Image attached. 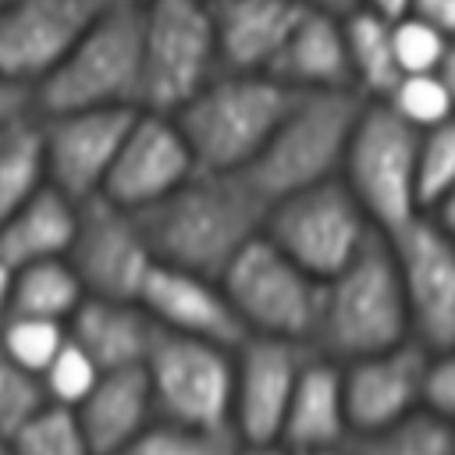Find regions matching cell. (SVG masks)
<instances>
[{"label":"cell","mask_w":455,"mask_h":455,"mask_svg":"<svg viewBox=\"0 0 455 455\" xmlns=\"http://www.w3.org/2000/svg\"><path fill=\"white\" fill-rule=\"evenodd\" d=\"M267 203L242 174L196 171L160 203L139 210L156 263L220 277L235 252L263 231Z\"/></svg>","instance_id":"1"},{"label":"cell","mask_w":455,"mask_h":455,"mask_svg":"<svg viewBox=\"0 0 455 455\" xmlns=\"http://www.w3.org/2000/svg\"><path fill=\"white\" fill-rule=\"evenodd\" d=\"M398 341H409V316L391 245L377 231L338 274L320 281L309 348L334 363H348Z\"/></svg>","instance_id":"2"},{"label":"cell","mask_w":455,"mask_h":455,"mask_svg":"<svg viewBox=\"0 0 455 455\" xmlns=\"http://www.w3.org/2000/svg\"><path fill=\"white\" fill-rule=\"evenodd\" d=\"M299 92L263 71H217L171 117L178 121L196 171L242 174Z\"/></svg>","instance_id":"3"},{"label":"cell","mask_w":455,"mask_h":455,"mask_svg":"<svg viewBox=\"0 0 455 455\" xmlns=\"http://www.w3.org/2000/svg\"><path fill=\"white\" fill-rule=\"evenodd\" d=\"M142 50H139V4L103 7L89 18L82 36L60 64L32 89L36 114L139 107Z\"/></svg>","instance_id":"4"},{"label":"cell","mask_w":455,"mask_h":455,"mask_svg":"<svg viewBox=\"0 0 455 455\" xmlns=\"http://www.w3.org/2000/svg\"><path fill=\"white\" fill-rule=\"evenodd\" d=\"M359 107L363 96L352 89L299 92L267 146L259 149V156L242 171V178L256 188L267 206L288 192L338 178Z\"/></svg>","instance_id":"5"},{"label":"cell","mask_w":455,"mask_h":455,"mask_svg":"<svg viewBox=\"0 0 455 455\" xmlns=\"http://www.w3.org/2000/svg\"><path fill=\"white\" fill-rule=\"evenodd\" d=\"M416 146L419 132L380 100H363L345 142L338 178L355 196L380 235H395L416 210Z\"/></svg>","instance_id":"6"},{"label":"cell","mask_w":455,"mask_h":455,"mask_svg":"<svg viewBox=\"0 0 455 455\" xmlns=\"http://www.w3.org/2000/svg\"><path fill=\"white\" fill-rule=\"evenodd\" d=\"M142 85L139 107L174 114L217 71V39L206 0H146L139 4Z\"/></svg>","instance_id":"7"},{"label":"cell","mask_w":455,"mask_h":455,"mask_svg":"<svg viewBox=\"0 0 455 455\" xmlns=\"http://www.w3.org/2000/svg\"><path fill=\"white\" fill-rule=\"evenodd\" d=\"M263 235L313 281L338 274L377 235L341 178H327L274 199L263 213Z\"/></svg>","instance_id":"8"},{"label":"cell","mask_w":455,"mask_h":455,"mask_svg":"<svg viewBox=\"0 0 455 455\" xmlns=\"http://www.w3.org/2000/svg\"><path fill=\"white\" fill-rule=\"evenodd\" d=\"M142 373L156 419L188 427H231L235 348L156 327L142 359Z\"/></svg>","instance_id":"9"},{"label":"cell","mask_w":455,"mask_h":455,"mask_svg":"<svg viewBox=\"0 0 455 455\" xmlns=\"http://www.w3.org/2000/svg\"><path fill=\"white\" fill-rule=\"evenodd\" d=\"M217 281L245 334H270L309 345L320 281L295 267L263 231L235 252Z\"/></svg>","instance_id":"10"},{"label":"cell","mask_w":455,"mask_h":455,"mask_svg":"<svg viewBox=\"0 0 455 455\" xmlns=\"http://www.w3.org/2000/svg\"><path fill=\"white\" fill-rule=\"evenodd\" d=\"M391 245L409 338L427 352H451L455 345V231L441 228L430 213H416Z\"/></svg>","instance_id":"11"},{"label":"cell","mask_w":455,"mask_h":455,"mask_svg":"<svg viewBox=\"0 0 455 455\" xmlns=\"http://www.w3.org/2000/svg\"><path fill=\"white\" fill-rule=\"evenodd\" d=\"M64 259L78 274L85 295L135 299L146 270L153 267V249L142 235L139 213L92 196L78 203V220Z\"/></svg>","instance_id":"12"},{"label":"cell","mask_w":455,"mask_h":455,"mask_svg":"<svg viewBox=\"0 0 455 455\" xmlns=\"http://www.w3.org/2000/svg\"><path fill=\"white\" fill-rule=\"evenodd\" d=\"M192 174H196V160L178 121L171 114L139 107L124 128V139L114 153L100 196L139 213L160 203Z\"/></svg>","instance_id":"13"},{"label":"cell","mask_w":455,"mask_h":455,"mask_svg":"<svg viewBox=\"0 0 455 455\" xmlns=\"http://www.w3.org/2000/svg\"><path fill=\"white\" fill-rule=\"evenodd\" d=\"M306 341L245 334L235 345V377H231V430L242 448L274 444L291 387L299 380L302 363L309 359Z\"/></svg>","instance_id":"14"},{"label":"cell","mask_w":455,"mask_h":455,"mask_svg":"<svg viewBox=\"0 0 455 455\" xmlns=\"http://www.w3.org/2000/svg\"><path fill=\"white\" fill-rule=\"evenodd\" d=\"M135 110L107 107V110L39 114L46 181L75 203L100 196L103 178L114 164V153H117Z\"/></svg>","instance_id":"15"},{"label":"cell","mask_w":455,"mask_h":455,"mask_svg":"<svg viewBox=\"0 0 455 455\" xmlns=\"http://www.w3.org/2000/svg\"><path fill=\"white\" fill-rule=\"evenodd\" d=\"M92 14L85 0H0V78L32 92Z\"/></svg>","instance_id":"16"},{"label":"cell","mask_w":455,"mask_h":455,"mask_svg":"<svg viewBox=\"0 0 455 455\" xmlns=\"http://www.w3.org/2000/svg\"><path fill=\"white\" fill-rule=\"evenodd\" d=\"M135 302L153 320V327L171 334L213 341L224 348H235L245 338V327L231 309L220 281L196 270H181L153 259V267L139 284Z\"/></svg>","instance_id":"17"},{"label":"cell","mask_w":455,"mask_h":455,"mask_svg":"<svg viewBox=\"0 0 455 455\" xmlns=\"http://www.w3.org/2000/svg\"><path fill=\"white\" fill-rule=\"evenodd\" d=\"M427 348L398 341L391 348L338 363L341 366V402L352 434L384 430L419 409V377Z\"/></svg>","instance_id":"18"},{"label":"cell","mask_w":455,"mask_h":455,"mask_svg":"<svg viewBox=\"0 0 455 455\" xmlns=\"http://www.w3.org/2000/svg\"><path fill=\"white\" fill-rule=\"evenodd\" d=\"M220 71H263L284 46L302 4L295 0H206Z\"/></svg>","instance_id":"19"},{"label":"cell","mask_w":455,"mask_h":455,"mask_svg":"<svg viewBox=\"0 0 455 455\" xmlns=\"http://www.w3.org/2000/svg\"><path fill=\"white\" fill-rule=\"evenodd\" d=\"M348 437L352 430L341 402V366L320 352H309L291 387L277 444L295 451H345Z\"/></svg>","instance_id":"20"},{"label":"cell","mask_w":455,"mask_h":455,"mask_svg":"<svg viewBox=\"0 0 455 455\" xmlns=\"http://www.w3.org/2000/svg\"><path fill=\"white\" fill-rule=\"evenodd\" d=\"M267 75L277 78L281 85H288L291 92H338V89H352L341 18L302 7V14L295 18L284 46L270 60Z\"/></svg>","instance_id":"21"},{"label":"cell","mask_w":455,"mask_h":455,"mask_svg":"<svg viewBox=\"0 0 455 455\" xmlns=\"http://www.w3.org/2000/svg\"><path fill=\"white\" fill-rule=\"evenodd\" d=\"M75 419H78L92 455L124 451L156 419L142 366L100 373V380L89 387V395L75 405Z\"/></svg>","instance_id":"22"},{"label":"cell","mask_w":455,"mask_h":455,"mask_svg":"<svg viewBox=\"0 0 455 455\" xmlns=\"http://www.w3.org/2000/svg\"><path fill=\"white\" fill-rule=\"evenodd\" d=\"M64 327H68V338L103 373L142 366L156 331L135 299H100V295H85Z\"/></svg>","instance_id":"23"},{"label":"cell","mask_w":455,"mask_h":455,"mask_svg":"<svg viewBox=\"0 0 455 455\" xmlns=\"http://www.w3.org/2000/svg\"><path fill=\"white\" fill-rule=\"evenodd\" d=\"M75 220H78V203L46 181L25 203H18L11 213L0 217V256L11 267L68 256Z\"/></svg>","instance_id":"24"},{"label":"cell","mask_w":455,"mask_h":455,"mask_svg":"<svg viewBox=\"0 0 455 455\" xmlns=\"http://www.w3.org/2000/svg\"><path fill=\"white\" fill-rule=\"evenodd\" d=\"M341 36H345L352 89L363 100H384L402 75L391 50V21L373 14L370 7H355L341 14Z\"/></svg>","instance_id":"25"},{"label":"cell","mask_w":455,"mask_h":455,"mask_svg":"<svg viewBox=\"0 0 455 455\" xmlns=\"http://www.w3.org/2000/svg\"><path fill=\"white\" fill-rule=\"evenodd\" d=\"M46 185L43 124L36 110L0 121V217Z\"/></svg>","instance_id":"26"},{"label":"cell","mask_w":455,"mask_h":455,"mask_svg":"<svg viewBox=\"0 0 455 455\" xmlns=\"http://www.w3.org/2000/svg\"><path fill=\"white\" fill-rule=\"evenodd\" d=\"M85 299V288L71 263L64 256L57 259H39L14 267L11 277V302L7 313H25V316H43V320H60L75 313V306Z\"/></svg>","instance_id":"27"},{"label":"cell","mask_w":455,"mask_h":455,"mask_svg":"<svg viewBox=\"0 0 455 455\" xmlns=\"http://www.w3.org/2000/svg\"><path fill=\"white\" fill-rule=\"evenodd\" d=\"M345 455H455V434L448 419L416 409L384 430L352 434Z\"/></svg>","instance_id":"28"},{"label":"cell","mask_w":455,"mask_h":455,"mask_svg":"<svg viewBox=\"0 0 455 455\" xmlns=\"http://www.w3.org/2000/svg\"><path fill=\"white\" fill-rule=\"evenodd\" d=\"M451 100H455V85L448 71H409L398 75V82L380 103H387L391 114L402 117L409 128L427 132L451 121Z\"/></svg>","instance_id":"29"},{"label":"cell","mask_w":455,"mask_h":455,"mask_svg":"<svg viewBox=\"0 0 455 455\" xmlns=\"http://www.w3.org/2000/svg\"><path fill=\"white\" fill-rule=\"evenodd\" d=\"M124 455H242V441L231 427H188L153 419Z\"/></svg>","instance_id":"30"},{"label":"cell","mask_w":455,"mask_h":455,"mask_svg":"<svg viewBox=\"0 0 455 455\" xmlns=\"http://www.w3.org/2000/svg\"><path fill=\"white\" fill-rule=\"evenodd\" d=\"M11 455H92L75 409L64 405H39L11 437H7Z\"/></svg>","instance_id":"31"},{"label":"cell","mask_w":455,"mask_h":455,"mask_svg":"<svg viewBox=\"0 0 455 455\" xmlns=\"http://www.w3.org/2000/svg\"><path fill=\"white\" fill-rule=\"evenodd\" d=\"M416 210L430 213L437 203L455 196V128L437 124L419 132L416 146Z\"/></svg>","instance_id":"32"},{"label":"cell","mask_w":455,"mask_h":455,"mask_svg":"<svg viewBox=\"0 0 455 455\" xmlns=\"http://www.w3.org/2000/svg\"><path fill=\"white\" fill-rule=\"evenodd\" d=\"M391 50L398 60V71H448L455 64L451 53V32L416 18V14H402L391 21Z\"/></svg>","instance_id":"33"},{"label":"cell","mask_w":455,"mask_h":455,"mask_svg":"<svg viewBox=\"0 0 455 455\" xmlns=\"http://www.w3.org/2000/svg\"><path fill=\"white\" fill-rule=\"evenodd\" d=\"M64 338H68V327L60 320H43V316H25V313H4L0 316L4 352L36 377L53 359V352L64 345Z\"/></svg>","instance_id":"34"},{"label":"cell","mask_w":455,"mask_h":455,"mask_svg":"<svg viewBox=\"0 0 455 455\" xmlns=\"http://www.w3.org/2000/svg\"><path fill=\"white\" fill-rule=\"evenodd\" d=\"M100 373L103 370L71 338H64V345L53 352V359L39 370V387H43V398L50 405L75 409L89 395V387L100 380Z\"/></svg>","instance_id":"35"},{"label":"cell","mask_w":455,"mask_h":455,"mask_svg":"<svg viewBox=\"0 0 455 455\" xmlns=\"http://www.w3.org/2000/svg\"><path fill=\"white\" fill-rule=\"evenodd\" d=\"M39 405H46L39 377L18 366L0 345V441H7Z\"/></svg>","instance_id":"36"},{"label":"cell","mask_w":455,"mask_h":455,"mask_svg":"<svg viewBox=\"0 0 455 455\" xmlns=\"http://www.w3.org/2000/svg\"><path fill=\"white\" fill-rule=\"evenodd\" d=\"M419 409L451 423V416H455V359H451V352H427L423 377H419Z\"/></svg>","instance_id":"37"},{"label":"cell","mask_w":455,"mask_h":455,"mask_svg":"<svg viewBox=\"0 0 455 455\" xmlns=\"http://www.w3.org/2000/svg\"><path fill=\"white\" fill-rule=\"evenodd\" d=\"M405 14H416L444 32L455 28V0H409V11Z\"/></svg>","instance_id":"38"},{"label":"cell","mask_w":455,"mask_h":455,"mask_svg":"<svg viewBox=\"0 0 455 455\" xmlns=\"http://www.w3.org/2000/svg\"><path fill=\"white\" fill-rule=\"evenodd\" d=\"M25 110H32V92L14 85V82H7V78H0V121L18 117Z\"/></svg>","instance_id":"39"},{"label":"cell","mask_w":455,"mask_h":455,"mask_svg":"<svg viewBox=\"0 0 455 455\" xmlns=\"http://www.w3.org/2000/svg\"><path fill=\"white\" fill-rule=\"evenodd\" d=\"M359 7H370L373 14L395 21V18H402L409 11V0H359Z\"/></svg>","instance_id":"40"},{"label":"cell","mask_w":455,"mask_h":455,"mask_svg":"<svg viewBox=\"0 0 455 455\" xmlns=\"http://www.w3.org/2000/svg\"><path fill=\"white\" fill-rule=\"evenodd\" d=\"M295 4H302V7H309V11H323V14H338V18L359 7V0H295Z\"/></svg>","instance_id":"41"},{"label":"cell","mask_w":455,"mask_h":455,"mask_svg":"<svg viewBox=\"0 0 455 455\" xmlns=\"http://www.w3.org/2000/svg\"><path fill=\"white\" fill-rule=\"evenodd\" d=\"M242 455H345V451H295V448H284V444H249L242 448Z\"/></svg>","instance_id":"42"},{"label":"cell","mask_w":455,"mask_h":455,"mask_svg":"<svg viewBox=\"0 0 455 455\" xmlns=\"http://www.w3.org/2000/svg\"><path fill=\"white\" fill-rule=\"evenodd\" d=\"M11 277H14V267L0 256V316L7 313V302H11Z\"/></svg>","instance_id":"43"},{"label":"cell","mask_w":455,"mask_h":455,"mask_svg":"<svg viewBox=\"0 0 455 455\" xmlns=\"http://www.w3.org/2000/svg\"><path fill=\"white\" fill-rule=\"evenodd\" d=\"M89 7H96V11H103V7H117V4H146V0H85Z\"/></svg>","instance_id":"44"},{"label":"cell","mask_w":455,"mask_h":455,"mask_svg":"<svg viewBox=\"0 0 455 455\" xmlns=\"http://www.w3.org/2000/svg\"><path fill=\"white\" fill-rule=\"evenodd\" d=\"M0 455H11V448H7V441H0Z\"/></svg>","instance_id":"45"},{"label":"cell","mask_w":455,"mask_h":455,"mask_svg":"<svg viewBox=\"0 0 455 455\" xmlns=\"http://www.w3.org/2000/svg\"><path fill=\"white\" fill-rule=\"evenodd\" d=\"M117 455H124V451H117Z\"/></svg>","instance_id":"46"}]
</instances>
